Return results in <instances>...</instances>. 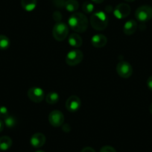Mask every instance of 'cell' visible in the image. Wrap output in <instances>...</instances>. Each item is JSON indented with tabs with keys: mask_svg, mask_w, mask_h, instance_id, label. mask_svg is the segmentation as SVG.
Wrapping results in <instances>:
<instances>
[{
	"mask_svg": "<svg viewBox=\"0 0 152 152\" xmlns=\"http://www.w3.org/2000/svg\"><path fill=\"white\" fill-rule=\"evenodd\" d=\"M135 17L140 23H146L152 19V8L149 5H142L135 12Z\"/></svg>",
	"mask_w": 152,
	"mask_h": 152,
	"instance_id": "4",
	"label": "cell"
},
{
	"mask_svg": "<svg viewBox=\"0 0 152 152\" xmlns=\"http://www.w3.org/2000/svg\"><path fill=\"white\" fill-rule=\"evenodd\" d=\"M12 145V140L8 136L0 137V150L7 151Z\"/></svg>",
	"mask_w": 152,
	"mask_h": 152,
	"instance_id": "17",
	"label": "cell"
},
{
	"mask_svg": "<svg viewBox=\"0 0 152 152\" xmlns=\"http://www.w3.org/2000/svg\"><path fill=\"white\" fill-rule=\"evenodd\" d=\"M131 13V7L126 3L119 4L113 10V14L115 17L119 20L126 18Z\"/></svg>",
	"mask_w": 152,
	"mask_h": 152,
	"instance_id": "9",
	"label": "cell"
},
{
	"mask_svg": "<svg viewBox=\"0 0 152 152\" xmlns=\"http://www.w3.org/2000/svg\"><path fill=\"white\" fill-rule=\"evenodd\" d=\"M116 72L121 78H128L132 75L133 68L129 63L121 61L116 65Z\"/></svg>",
	"mask_w": 152,
	"mask_h": 152,
	"instance_id": "6",
	"label": "cell"
},
{
	"mask_svg": "<svg viewBox=\"0 0 152 152\" xmlns=\"http://www.w3.org/2000/svg\"><path fill=\"white\" fill-rule=\"evenodd\" d=\"M66 0H53L54 5L58 8H64V5Z\"/></svg>",
	"mask_w": 152,
	"mask_h": 152,
	"instance_id": "24",
	"label": "cell"
},
{
	"mask_svg": "<svg viewBox=\"0 0 152 152\" xmlns=\"http://www.w3.org/2000/svg\"><path fill=\"white\" fill-rule=\"evenodd\" d=\"M147 86H148V87L149 90H150L151 91H152V75L150 76V77L148 78Z\"/></svg>",
	"mask_w": 152,
	"mask_h": 152,
	"instance_id": "26",
	"label": "cell"
},
{
	"mask_svg": "<svg viewBox=\"0 0 152 152\" xmlns=\"http://www.w3.org/2000/svg\"><path fill=\"white\" fill-rule=\"evenodd\" d=\"M46 139L44 134L42 133H36L32 135L30 142L34 148H39L43 146V145L46 142Z\"/></svg>",
	"mask_w": 152,
	"mask_h": 152,
	"instance_id": "11",
	"label": "cell"
},
{
	"mask_svg": "<svg viewBox=\"0 0 152 152\" xmlns=\"http://www.w3.org/2000/svg\"><path fill=\"white\" fill-rule=\"evenodd\" d=\"M61 18H62V15H61V14L59 11H55V12H54L53 19L57 22V23L61 22Z\"/></svg>",
	"mask_w": 152,
	"mask_h": 152,
	"instance_id": "25",
	"label": "cell"
},
{
	"mask_svg": "<svg viewBox=\"0 0 152 152\" xmlns=\"http://www.w3.org/2000/svg\"><path fill=\"white\" fill-rule=\"evenodd\" d=\"M149 110H150L151 114L152 115V102H151V105H150V107H149Z\"/></svg>",
	"mask_w": 152,
	"mask_h": 152,
	"instance_id": "31",
	"label": "cell"
},
{
	"mask_svg": "<svg viewBox=\"0 0 152 152\" xmlns=\"http://www.w3.org/2000/svg\"><path fill=\"white\" fill-rule=\"evenodd\" d=\"M4 125H5V124H4V122H2L1 119H0V133L2 132V131H3L4 129Z\"/></svg>",
	"mask_w": 152,
	"mask_h": 152,
	"instance_id": "29",
	"label": "cell"
},
{
	"mask_svg": "<svg viewBox=\"0 0 152 152\" xmlns=\"http://www.w3.org/2000/svg\"><path fill=\"white\" fill-rule=\"evenodd\" d=\"M91 1L96 4H100V3H102L104 0H91Z\"/></svg>",
	"mask_w": 152,
	"mask_h": 152,
	"instance_id": "30",
	"label": "cell"
},
{
	"mask_svg": "<svg viewBox=\"0 0 152 152\" xmlns=\"http://www.w3.org/2000/svg\"><path fill=\"white\" fill-rule=\"evenodd\" d=\"M49 122L51 125L55 128L62 126L64 122V114L58 110L52 111L49 115Z\"/></svg>",
	"mask_w": 152,
	"mask_h": 152,
	"instance_id": "8",
	"label": "cell"
},
{
	"mask_svg": "<svg viewBox=\"0 0 152 152\" xmlns=\"http://www.w3.org/2000/svg\"><path fill=\"white\" fill-rule=\"evenodd\" d=\"M37 5V0H21L22 8L28 12L33 11Z\"/></svg>",
	"mask_w": 152,
	"mask_h": 152,
	"instance_id": "15",
	"label": "cell"
},
{
	"mask_svg": "<svg viewBox=\"0 0 152 152\" xmlns=\"http://www.w3.org/2000/svg\"><path fill=\"white\" fill-rule=\"evenodd\" d=\"M68 24L72 31L77 33H82L88 28V20L82 13L75 12L69 18Z\"/></svg>",
	"mask_w": 152,
	"mask_h": 152,
	"instance_id": "1",
	"label": "cell"
},
{
	"mask_svg": "<svg viewBox=\"0 0 152 152\" xmlns=\"http://www.w3.org/2000/svg\"><path fill=\"white\" fill-rule=\"evenodd\" d=\"M108 17L103 11H97L92 14L90 17V24L96 31H103L107 27Z\"/></svg>",
	"mask_w": 152,
	"mask_h": 152,
	"instance_id": "2",
	"label": "cell"
},
{
	"mask_svg": "<svg viewBox=\"0 0 152 152\" xmlns=\"http://www.w3.org/2000/svg\"><path fill=\"white\" fill-rule=\"evenodd\" d=\"M91 43L94 47L102 48L105 46V45L107 43V38L102 34H96L94 36L92 37Z\"/></svg>",
	"mask_w": 152,
	"mask_h": 152,
	"instance_id": "12",
	"label": "cell"
},
{
	"mask_svg": "<svg viewBox=\"0 0 152 152\" xmlns=\"http://www.w3.org/2000/svg\"><path fill=\"white\" fill-rule=\"evenodd\" d=\"M11 42L9 38L3 34H0V49L5 50L9 48Z\"/></svg>",
	"mask_w": 152,
	"mask_h": 152,
	"instance_id": "19",
	"label": "cell"
},
{
	"mask_svg": "<svg viewBox=\"0 0 152 152\" xmlns=\"http://www.w3.org/2000/svg\"><path fill=\"white\" fill-rule=\"evenodd\" d=\"M81 152H96V151L91 147H85L81 150Z\"/></svg>",
	"mask_w": 152,
	"mask_h": 152,
	"instance_id": "27",
	"label": "cell"
},
{
	"mask_svg": "<svg viewBox=\"0 0 152 152\" xmlns=\"http://www.w3.org/2000/svg\"><path fill=\"white\" fill-rule=\"evenodd\" d=\"M17 119L13 116H8L5 119H4V123H5V126L9 128H12L15 127L16 125H17Z\"/></svg>",
	"mask_w": 152,
	"mask_h": 152,
	"instance_id": "21",
	"label": "cell"
},
{
	"mask_svg": "<svg viewBox=\"0 0 152 152\" xmlns=\"http://www.w3.org/2000/svg\"><path fill=\"white\" fill-rule=\"evenodd\" d=\"M71 128L69 127V125L68 124H65V125L63 126V131H65V132H69Z\"/></svg>",
	"mask_w": 152,
	"mask_h": 152,
	"instance_id": "28",
	"label": "cell"
},
{
	"mask_svg": "<svg viewBox=\"0 0 152 152\" xmlns=\"http://www.w3.org/2000/svg\"><path fill=\"white\" fill-rule=\"evenodd\" d=\"M35 152H45L44 151H43V150H38V151H35Z\"/></svg>",
	"mask_w": 152,
	"mask_h": 152,
	"instance_id": "33",
	"label": "cell"
},
{
	"mask_svg": "<svg viewBox=\"0 0 152 152\" xmlns=\"http://www.w3.org/2000/svg\"><path fill=\"white\" fill-rule=\"evenodd\" d=\"M125 1H126V2H134V1H136V0H125Z\"/></svg>",
	"mask_w": 152,
	"mask_h": 152,
	"instance_id": "32",
	"label": "cell"
},
{
	"mask_svg": "<svg viewBox=\"0 0 152 152\" xmlns=\"http://www.w3.org/2000/svg\"><path fill=\"white\" fill-rule=\"evenodd\" d=\"M78 8H79V3L77 0H66L64 5V8L69 12H76Z\"/></svg>",
	"mask_w": 152,
	"mask_h": 152,
	"instance_id": "16",
	"label": "cell"
},
{
	"mask_svg": "<svg viewBox=\"0 0 152 152\" xmlns=\"http://www.w3.org/2000/svg\"><path fill=\"white\" fill-rule=\"evenodd\" d=\"M137 23L134 20H130L125 23L123 26V32L126 35H132L137 29Z\"/></svg>",
	"mask_w": 152,
	"mask_h": 152,
	"instance_id": "13",
	"label": "cell"
},
{
	"mask_svg": "<svg viewBox=\"0 0 152 152\" xmlns=\"http://www.w3.org/2000/svg\"><path fill=\"white\" fill-rule=\"evenodd\" d=\"M28 97L34 103H40L45 98L44 91L40 87H33L28 90Z\"/></svg>",
	"mask_w": 152,
	"mask_h": 152,
	"instance_id": "7",
	"label": "cell"
},
{
	"mask_svg": "<svg viewBox=\"0 0 152 152\" xmlns=\"http://www.w3.org/2000/svg\"><path fill=\"white\" fill-rule=\"evenodd\" d=\"M69 34V26L66 23L58 22L54 26L52 35L57 41H63L67 37Z\"/></svg>",
	"mask_w": 152,
	"mask_h": 152,
	"instance_id": "3",
	"label": "cell"
},
{
	"mask_svg": "<svg viewBox=\"0 0 152 152\" xmlns=\"http://www.w3.org/2000/svg\"><path fill=\"white\" fill-rule=\"evenodd\" d=\"M69 44L74 48H79L82 46L83 40L81 37L78 34H71L68 39Z\"/></svg>",
	"mask_w": 152,
	"mask_h": 152,
	"instance_id": "14",
	"label": "cell"
},
{
	"mask_svg": "<svg viewBox=\"0 0 152 152\" xmlns=\"http://www.w3.org/2000/svg\"><path fill=\"white\" fill-rule=\"evenodd\" d=\"M81 99L77 96H71L66 102V107L67 110L71 113L77 112L81 107Z\"/></svg>",
	"mask_w": 152,
	"mask_h": 152,
	"instance_id": "10",
	"label": "cell"
},
{
	"mask_svg": "<svg viewBox=\"0 0 152 152\" xmlns=\"http://www.w3.org/2000/svg\"><path fill=\"white\" fill-rule=\"evenodd\" d=\"M8 116V108L5 106H0V119H5Z\"/></svg>",
	"mask_w": 152,
	"mask_h": 152,
	"instance_id": "22",
	"label": "cell"
},
{
	"mask_svg": "<svg viewBox=\"0 0 152 152\" xmlns=\"http://www.w3.org/2000/svg\"><path fill=\"white\" fill-rule=\"evenodd\" d=\"M100 152H116V151L112 146L105 145L101 148Z\"/></svg>",
	"mask_w": 152,
	"mask_h": 152,
	"instance_id": "23",
	"label": "cell"
},
{
	"mask_svg": "<svg viewBox=\"0 0 152 152\" xmlns=\"http://www.w3.org/2000/svg\"><path fill=\"white\" fill-rule=\"evenodd\" d=\"M95 6L93 2L86 1L82 5V10L85 14H92L94 11Z\"/></svg>",
	"mask_w": 152,
	"mask_h": 152,
	"instance_id": "20",
	"label": "cell"
},
{
	"mask_svg": "<svg viewBox=\"0 0 152 152\" xmlns=\"http://www.w3.org/2000/svg\"><path fill=\"white\" fill-rule=\"evenodd\" d=\"M59 95L55 92H49L46 96V101L49 104H55L59 101Z\"/></svg>",
	"mask_w": 152,
	"mask_h": 152,
	"instance_id": "18",
	"label": "cell"
},
{
	"mask_svg": "<svg viewBox=\"0 0 152 152\" xmlns=\"http://www.w3.org/2000/svg\"><path fill=\"white\" fill-rule=\"evenodd\" d=\"M83 58H84V55L81 50L73 49L69 52L66 56V62L69 66H75L79 64L82 61Z\"/></svg>",
	"mask_w": 152,
	"mask_h": 152,
	"instance_id": "5",
	"label": "cell"
}]
</instances>
